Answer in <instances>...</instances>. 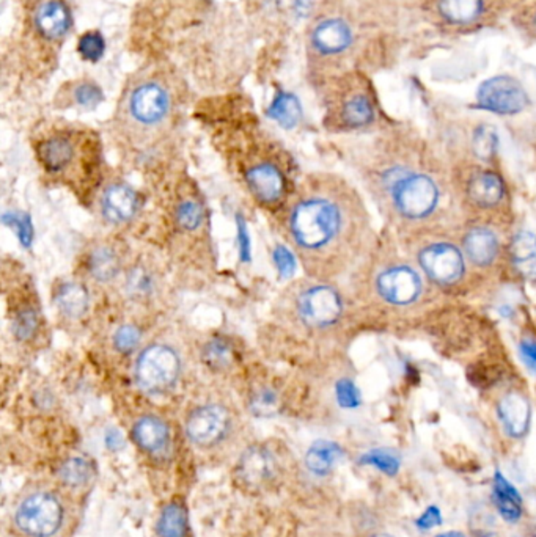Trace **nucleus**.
<instances>
[{"instance_id": "1", "label": "nucleus", "mask_w": 536, "mask_h": 537, "mask_svg": "<svg viewBox=\"0 0 536 537\" xmlns=\"http://www.w3.org/2000/svg\"><path fill=\"white\" fill-rule=\"evenodd\" d=\"M279 214L283 236L308 279L333 283L362 258L368 217L345 179L329 173L307 175Z\"/></svg>"}, {"instance_id": "2", "label": "nucleus", "mask_w": 536, "mask_h": 537, "mask_svg": "<svg viewBox=\"0 0 536 537\" xmlns=\"http://www.w3.org/2000/svg\"><path fill=\"white\" fill-rule=\"evenodd\" d=\"M39 169L54 183L66 186L81 200H91L102 178L99 140L87 129L54 127L33 142Z\"/></svg>"}, {"instance_id": "3", "label": "nucleus", "mask_w": 536, "mask_h": 537, "mask_svg": "<svg viewBox=\"0 0 536 537\" xmlns=\"http://www.w3.org/2000/svg\"><path fill=\"white\" fill-rule=\"evenodd\" d=\"M345 302L331 281L298 280L281 292L277 315L283 323L302 332H326L340 323Z\"/></svg>"}, {"instance_id": "4", "label": "nucleus", "mask_w": 536, "mask_h": 537, "mask_svg": "<svg viewBox=\"0 0 536 537\" xmlns=\"http://www.w3.org/2000/svg\"><path fill=\"white\" fill-rule=\"evenodd\" d=\"M185 371V354L179 346L167 340H156L143 346L135 357L133 377L141 392L160 396L177 388Z\"/></svg>"}, {"instance_id": "5", "label": "nucleus", "mask_w": 536, "mask_h": 537, "mask_svg": "<svg viewBox=\"0 0 536 537\" xmlns=\"http://www.w3.org/2000/svg\"><path fill=\"white\" fill-rule=\"evenodd\" d=\"M172 112L170 95L160 83H142L133 90L126 102V127L133 148L145 152L154 145L156 134L160 131Z\"/></svg>"}, {"instance_id": "6", "label": "nucleus", "mask_w": 536, "mask_h": 537, "mask_svg": "<svg viewBox=\"0 0 536 537\" xmlns=\"http://www.w3.org/2000/svg\"><path fill=\"white\" fill-rule=\"evenodd\" d=\"M241 178L250 195L263 208L281 212L293 195L296 184L281 154L256 152L241 162Z\"/></svg>"}, {"instance_id": "7", "label": "nucleus", "mask_w": 536, "mask_h": 537, "mask_svg": "<svg viewBox=\"0 0 536 537\" xmlns=\"http://www.w3.org/2000/svg\"><path fill=\"white\" fill-rule=\"evenodd\" d=\"M398 215L408 221H421L435 214L441 202V189L435 178L420 171H409L387 194Z\"/></svg>"}, {"instance_id": "8", "label": "nucleus", "mask_w": 536, "mask_h": 537, "mask_svg": "<svg viewBox=\"0 0 536 537\" xmlns=\"http://www.w3.org/2000/svg\"><path fill=\"white\" fill-rule=\"evenodd\" d=\"M8 296V321L14 342L33 348L45 333V316L30 283L14 288Z\"/></svg>"}, {"instance_id": "9", "label": "nucleus", "mask_w": 536, "mask_h": 537, "mask_svg": "<svg viewBox=\"0 0 536 537\" xmlns=\"http://www.w3.org/2000/svg\"><path fill=\"white\" fill-rule=\"evenodd\" d=\"M231 411L220 401H204L186 417V436L200 448H211L230 434Z\"/></svg>"}, {"instance_id": "10", "label": "nucleus", "mask_w": 536, "mask_h": 537, "mask_svg": "<svg viewBox=\"0 0 536 537\" xmlns=\"http://www.w3.org/2000/svg\"><path fill=\"white\" fill-rule=\"evenodd\" d=\"M16 524L30 537H51L64 524V507L49 493H33L16 511Z\"/></svg>"}, {"instance_id": "11", "label": "nucleus", "mask_w": 536, "mask_h": 537, "mask_svg": "<svg viewBox=\"0 0 536 537\" xmlns=\"http://www.w3.org/2000/svg\"><path fill=\"white\" fill-rule=\"evenodd\" d=\"M423 273L439 285H454L464 273V256L460 248L448 242L428 244L419 253Z\"/></svg>"}, {"instance_id": "12", "label": "nucleus", "mask_w": 536, "mask_h": 537, "mask_svg": "<svg viewBox=\"0 0 536 537\" xmlns=\"http://www.w3.org/2000/svg\"><path fill=\"white\" fill-rule=\"evenodd\" d=\"M479 106L485 110L500 115L523 112L529 98L523 85L510 76H497L481 83L477 95Z\"/></svg>"}, {"instance_id": "13", "label": "nucleus", "mask_w": 536, "mask_h": 537, "mask_svg": "<svg viewBox=\"0 0 536 537\" xmlns=\"http://www.w3.org/2000/svg\"><path fill=\"white\" fill-rule=\"evenodd\" d=\"M141 209V198L134 187L123 181H110L99 194V212L112 227H125L134 221Z\"/></svg>"}, {"instance_id": "14", "label": "nucleus", "mask_w": 536, "mask_h": 537, "mask_svg": "<svg viewBox=\"0 0 536 537\" xmlns=\"http://www.w3.org/2000/svg\"><path fill=\"white\" fill-rule=\"evenodd\" d=\"M281 470L279 457L264 445L250 446L238 462V478L246 489H264L274 482Z\"/></svg>"}, {"instance_id": "15", "label": "nucleus", "mask_w": 536, "mask_h": 537, "mask_svg": "<svg viewBox=\"0 0 536 537\" xmlns=\"http://www.w3.org/2000/svg\"><path fill=\"white\" fill-rule=\"evenodd\" d=\"M376 291L389 304H412L421 294L420 275L408 265H393L377 275Z\"/></svg>"}, {"instance_id": "16", "label": "nucleus", "mask_w": 536, "mask_h": 537, "mask_svg": "<svg viewBox=\"0 0 536 537\" xmlns=\"http://www.w3.org/2000/svg\"><path fill=\"white\" fill-rule=\"evenodd\" d=\"M464 195L473 208L494 209L502 204L506 190L496 171L477 169L467 177Z\"/></svg>"}, {"instance_id": "17", "label": "nucleus", "mask_w": 536, "mask_h": 537, "mask_svg": "<svg viewBox=\"0 0 536 537\" xmlns=\"http://www.w3.org/2000/svg\"><path fill=\"white\" fill-rule=\"evenodd\" d=\"M85 267L90 279L108 285L118 279L125 271V258L120 248L114 242H99L90 247L89 255L85 258Z\"/></svg>"}, {"instance_id": "18", "label": "nucleus", "mask_w": 536, "mask_h": 537, "mask_svg": "<svg viewBox=\"0 0 536 537\" xmlns=\"http://www.w3.org/2000/svg\"><path fill=\"white\" fill-rule=\"evenodd\" d=\"M54 304L66 319H82L90 308L89 288L77 280H64L54 290Z\"/></svg>"}, {"instance_id": "19", "label": "nucleus", "mask_w": 536, "mask_h": 537, "mask_svg": "<svg viewBox=\"0 0 536 537\" xmlns=\"http://www.w3.org/2000/svg\"><path fill=\"white\" fill-rule=\"evenodd\" d=\"M172 219L175 230L179 234L195 236L202 233L206 223V211L202 198L192 192L179 194L173 206Z\"/></svg>"}, {"instance_id": "20", "label": "nucleus", "mask_w": 536, "mask_h": 537, "mask_svg": "<svg viewBox=\"0 0 536 537\" xmlns=\"http://www.w3.org/2000/svg\"><path fill=\"white\" fill-rule=\"evenodd\" d=\"M497 411L508 436L514 438L525 436L530 424V404L523 394L517 392L505 394L498 403Z\"/></svg>"}, {"instance_id": "21", "label": "nucleus", "mask_w": 536, "mask_h": 537, "mask_svg": "<svg viewBox=\"0 0 536 537\" xmlns=\"http://www.w3.org/2000/svg\"><path fill=\"white\" fill-rule=\"evenodd\" d=\"M133 438L139 448L148 453H158L166 448L170 440V430L166 421L156 415H142L133 426Z\"/></svg>"}, {"instance_id": "22", "label": "nucleus", "mask_w": 536, "mask_h": 537, "mask_svg": "<svg viewBox=\"0 0 536 537\" xmlns=\"http://www.w3.org/2000/svg\"><path fill=\"white\" fill-rule=\"evenodd\" d=\"M312 41L313 46L323 54H339L351 46V29L343 21H323L313 30Z\"/></svg>"}, {"instance_id": "23", "label": "nucleus", "mask_w": 536, "mask_h": 537, "mask_svg": "<svg viewBox=\"0 0 536 537\" xmlns=\"http://www.w3.org/2000/svg\"><path fill=\"white\" fill-rule=\"evenodd\" d=\"M35 24L39 32L46 39H62L70 30V10L60 0H48L39 8Z\"/></svg>"}, {"instance_id": "24", "label": "nucleus", "mask_w": 536, "mask_h": 537, "mask_svg": "<svg viewBox=\"0 0 536 537\" xmlns=\"http://www.w3.org/2000/svg\"><path fill=\"white\" fill-rule=\"evenodd\" d=\"M463 247L471 263L480 267L492 264L497 258V236L488 228H472L471 231H467Z\"/></svg>"}, {"instance_id": "25", "label": "nucleus", "mask_w": 536, "mask_h": 537, "mask_svg": "<svg viewBox=\"0 0 536 537\" xmlns=\"http://www.w3.org/2000/svg\"><path fill=\"white\" fill-rule=\"evenodd\" d=\"M375 118V108L365 93H352L340 104L335 120L345 129H359L370 125Z\"/></svg>"}, {"instance_id": "26", "label": "nucleus", "mask_w": 536, "mask_h": 537, "mask_svg": "<svg viewBox=\"0 0 536 537\" xmlns=\"http://www.w3.org/2000/svg\"><path fill=\"white\" fill-rule=\"evenodd\" d=\"M486 0H437L442 20L454 26L475 24L485 14Z\"/></svg>"}, {"instance_id": "27", "label": "nucleus", "mask_w": 536, "mask_h": 537, "mask_svg": "<svg viewBox=\"0 0 536 537\" xmlns=\"http://www.w3.org/2000/svg\"><path fill=\"white\" fill-rule=\"evenodd\" d=\"M125 291L135 302L153 298L158 291L156 273L148 265L135 264L125 273Z\"/></svg>"}, {"instance_id": "28", "label": "nucleus", "mask_w": 536, "mask_h": 537, "mask_svg": "<svg viewBox=\"0 0 536 537\" xmlns=\"http://www.w3.org/2000/svg\"><path fill=\"white\" fill-rule=\"evenodd\" d=\"M202 361L204 367L212 373H225L233 367L235 349L229 338L225 336H211L202 346Z\"/></svg>"}, {"instance_id": "29", "label": "nucleus", "mask_w": 536, "mask_h": 537, "mask_svg": "<svg viewBox=\"0 0 536 537\" xmlns=\"http://www.w3.org/2000/svg\"><path fill=\"white\" fill-rule=\"evenodd\" d=\"M494 503L497 506L500 515L508 522H516L523 514L521 507V495L517 493L514 486L505 480L504 474L496 473L494 476V493H492Z\"/></svg>"}, {"instance_id": "30", "label": "nucleus", "mask_w": 536, "mask_h": 537, "mask_svg": "<svg viewBox=\"0 0 536 537\" xmlns=\"http://www.w3.org/2000/svg\"><path fill=\"white\" fill-rule=\"evenodd\" d=\"M511 258L523 277L536 280V236L527 231L517 234L511 246Z\"/></svg>"}, {"instance_id": "31", "label": "nucleus", "mask_w": 536, "mask_h": 537, "mask_svg": "<svg viewBox=\"0 0 536 537\" xmlns=\"http://www.w3.org/2000/svg\"><path fill=\"white\" fill-rule=\"evenodd\" d=\"M341 448L337 443L319 440L313 443L312 448L308 449L306 455V463L308 470L315 474H327L335 463L341 459Z\"/></svg>"}, {"instance_id": "32", "label": "nucleus", "mask_w": 536, "mask_h": 537, "mask_svg": "<svg viewBox=\"0 0 536 537\" xmlns=\"http://www.w3.org/2000/svg\"><path fill=\"white\" fill-rule=\"evenodd\" d=\"M268 117L275 123H279L285 129H293L299 125L302 118V108L296 96L291 93L281 91L275 96L274 101L269 106Z\"/></svg>"}, {"instance_id": "33", "label": "nucleus", "mask_w": 536, "mask_h": 537, "mask_svg": "<svg viewBox=\"0 0 536 537\" xmlns=\"http://www.w3.org/2000/svg\"><path fill=\"white\" fill-rule=\"evenodd\" d=\"M158 531L160 537H185L187 531V515L185 507L178 503L167 506L164 512L160 514Z\"/></svg>"}, {"instance_id": "34", "label": "nucleus", "mask_w": 536, "mask_h": 537, "mask_svg": "<svg viewBox=\"0 0 536 537\" xmlns=\"http://www.w3.org/2000/svg\"><path fill=\"white\" fill-rule=\"evenodd\" d=\"M497 146L498 135L496 127H492L491 125H481L473 131L472 150L477 158L489 160L496 156Z\"/></svg>"}, {"instance_id": "35", "label": "nucleus", "mask_w": 536, "mask_h": 537, "mask_svg": "<svg viewBox=\"0 0 536 537\" xmlns=\"http://www.w3.org/2000/svg\"><path fill=\"white\" fill-rule=\"evenodd\" d=\"M281 404V396L274 386L260 384L250 392V407L258 415H271Z\"/></svg>"}, {"instance_id": "36", "label": "nucleus", "mask_w": 536, "mask_h": 537, "mask_svg": "<svg viewBox=\"0 0 536 537\" xmlns=\"http://www.w3.org/2000/svg\"><path fill=\"white\" fill-rule=\"evenodd\" d=\"M142 330L133 323H125L117 327L112 335V346L118 354L128 355L141 346Z\"/></svg>"}, {"instance_id": "37", "label": "nucleus", "mask_w": 536, "mask_h": 537, "mask_svg": "<svg viewBox=\"0 0 536 537\" xmlns=\"http://www.w3.org/2000/svg\"><path fill=\"white\" fill-rule=\"evenodd\" d=\"M360 463L376 467L389 476H395L400 470L402 459L393 449H373L360 457Z\"/></svg>"}, {"instance_id": "38", "label": "nucleus", "mask_w": 536, "mask_h": 537, "mask_svg": "<svg viewBox=\"0 0 536 537\" xmlns=\"http://www.w3.org/2000/svg\"><path fill=\"white\" fill-rule=\"evenodd\" d=\"M91 474L93 472H91L90 462L85 461L82 457H73L70 461L65 462L60 468V480L71 487H81L87 484Z\"/></svg>"}, {"instance_id": "39", "label": "nucleus", "mask_w": 536, "mask_h": 537, "mask_svg": "<svg viewBox=\"0 0 536 537\" xmlns=\"http://www.w3.org/2000/svg\"><path fill=\"white\" fill-rule=\"evenodd\" d=\"M104 39L101 33L89 32L82 35V39H79L77 51L81 54V57L87 62H98L104 54Z\"/></svg>"}, {"instance_id": "40", "label": "nucleus", "mask_w": 536, "mask_h": 537, "mask_svg": "<svg viewBox=\"0 0 536 537\" xmlns=\"http://www.w3.org/2000/svg\"><path fill=\"white\" fill-rule=\"evenodd\" d=\"M335 394L343 409H356L360 404V392L351 379H340L335 384Z\"/></svg>"}, {"instance_id": "41", "label": "nucleus", "mask_w": 536, "mask_h": 537, "mask_svg": "<svg viewBox=\"0 0 536 537\" xmlns=\"http://www.w3.org/2000/svg\"><path fill=\"white\" fill-rule=\"evenodd\" d=\"M4 221L7 223L8 227L12 228L13 231H16L18 238H20L22 246L29 247L32 242L33 228L30 223V219L24 214H18V212H12V214L4 215Z\"/></svg>"}, {"instance_id": "42", "label": "nucleus", "mask_w": 536, "mask_h": 537, "mask_svg": "<svg viewBox=\"0 0 536 537\" xmlns=\"http://www.w3.org/2000/svg\"><path fill=\"white\" fill-rule=\"evenodd\" d=\"M74 101L83 108H95L98 104H101L102 91L98 89L95 83H81L74 90Z\"/></svg>"}, {"instance_id": "43", "label": "nucleus", "mask_w": 536, "mask_h": 537, "mask_svg": "<svg viewBox=\"0 0 536 537\" xmlns=\"http://www.w3.org/2000/svg\"><path fill=\"white\" fill-rule=\"evenodd\" d=\"M274 263L277 273L283 279H291L296 271V256L285 246H277L274 248Z\"/></svg>"}, {"instance_id": "44", "label": "nucleus", "mask_w": 536, "mask_h": 537, "mask_svg": "<svg viewBox=\"0 0 536 537\" xmlns=\"http://www.w3.org/2000/svg\"><path fill=\"white\" fill-rule=\"evenodd\" d=\"M442 524V514L439 511V507L436 506H429L427 511L421 514L419 520H417V526L420 530H431L435 526H439Z\"/></svg>"}, {"instance_id": "45", "label": "nucleus", "mask_w": 536, "mask_h": 537, "mask_svg": "<svg viewBox=\"0 0 536 537\" xmlns=\"http://www.w3.org/2000/svg\"><path fill=\"white\" fill-rule=\"evenodd\" d=\"M238 219H239L238 221V246H239V255H241V259L247 261L250 258L249 233H247V227H246L243 219L241 217H238Z\"/></svg>"}, {"instance_id": "46", "label": "nucleus", "mask_w": 536, "mask_h": 537, "mask_svg": "<svg viewBox=\"0 0 536 537\" xmlns=\"http://www.w3.org/2000/svg\"><path fill=\"white\" fill-rule=\"evenodd\" d=\"M521 351L530 363L536 365V342H523L521 344Z\"/></svg>"}, {"instance_id": "47", "label": "nucleus", "mask_w": 536, "mask_h": 537, "mask_svg": "<svg viewBox=\"0 0 536 537\" xmlns=\"http://www.w3.org/2000/svg\"><path fill=\"white\" fill-rule=\"evenodd\" d=\"M436 537H466L463 533H458V531H448V533H442L439 536Z\"/></svg>"}, {"instance_id": "48", "label": "nucleus", "mask_w": 536, "mask_h": 537, "mask_svg": "<svg viewBox=\"0 0 536 537\" xmlns=\"http://www.w3.org/2000/svg\"><path fill=\"white\" fill-rule=\"evenodd\" d=\"M375 537H392V536H387V534H379V536H375Z\"/></svg>"}, {"instance_id": "49", "label": "nucleus", "mask_w": 536, "mask_h": 537, "mask_svg": "<svg viewBox=\"0 0 536 537\" xmlns=\"http://www.w3.org/2000/svg\"><path fill=\"white\" fill-rule=\"evenodd\" d=\"M533 26H535V29H536V13H535V20H533Z\"/></svg>"}]
</instances>
